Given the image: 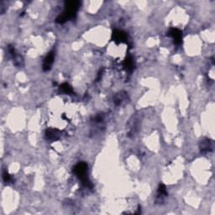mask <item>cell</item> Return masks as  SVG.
Segmentation results:
<instances>
[{
	"mask_svg": "<svg viewBox=\"0 0 215 215\" xmlns=\"http://www.w3.org/2000/svg\"><path fill=\"white\" fill-rule=\"evenodd\" d=\"M79 4H80V3L78 1L66 2L65 11L57 19V22L62 24V23H65L66 21H67L70 19L73 18L75 14L77 13L78 8H79Z\"/></svg>",
	"mask_w": 215,
	"mask_h": 215,
	"instance_id": "6da1fadb",
	"label": "cell"
},
{
	"mask_svg": "<svg viewBox=\"0 0 215 215\" xmlns=\"http://www.w3.org/2000/svg\"><path fill=\"white\" fill-rule=\"evenodd\" d=\"M87 171V167L85 163H79V164L77 165L74 168V171L75 173H76V175H77V176L82 181V182H84L86 185L88 184L87 176H86Z\"/></svg>",
	"mask_w": 215,
	"mask_h": 215,
	"instance_id": "7a4b0ae2",
	"label": "cell"
},
{
	"mask_svg": "<svg viewBox=\"0 0 215 215\" xmlns=\"http://www.w3.org/2000/svg\"><path fill=\"white\" fill-rule=\"evenodd\" d=\"M169 36L173 38L176 44H180L182 42V32L177 29H171L169 32Z\"/></svg>",
	"mask_w": 215,
	"mask_h": 215,
	"instance_id": "3957f363",
	"label": "cell"
},
{
	"mask_svg": "<svg viewBox=\"0 0 215 215\" xmlns=\"http://www.w3.org/2000/svg\"><path fill=\"white\" fill-rule=\"evenodd\" d=\"M54 61V53L53 52H51V53L48 54V56L45 57V61H44V64H43V69L45 71H47L49 69L51 68V65L53 63Z\"/></svg>",
	"mask_w": 215,
	"mask_h": 215,
	"instance_id": "277c9868",
	"label": "cell"
},
{
	"mask_svg": "<svg viewBox=\"0 0 215 215\" xmlns=\"http://www.w3.org/2000/svg\"><path fill=\"white\" fill-rule=\"evenodd\" d=\"M114 40L115 41H119V42H122L124 41V40H125V34L123 33V32H121V31H118V30H116L115 32H114Z\"/></svg>",
	"mask_w": 215,
	"mask_h": 215,
	"instance_id": "5b68a950",
	"label": "cell"
},
{
	"mask_svg": "<svg viewBox=\"0 0 215 215\" xmlns=\"http://www.w3.org/2000/svg\"><path fill=\"white\" fill-rule=\"evenodd\" d=\"M60 89L62 91L63 93H67V94H69V93H72V87L69 86L67 83H64L62 84L61 86L60 87Z\"/></svg>",
	"mask_w": 215,
	"mask_h": 215,
	"instance_id": "8992f818",
	"label": "cell"
},
{
	"mask_svg": "<svg viewBox=\"0 0 215 215\" xmlns=\"http://www.w3.org/2000/svg\"><path fill=\"white\" fill-rule=\"evenodd\" d=\"M46 136H47L48 139H51V140H56L57 137H58V134H57V131L56 130H49V131L46 133Z\"/></svg>",
	"mask_w": 215,
	"mask_h": 215,
	"instance_id": "52a82bcc",
	"label": "cell"
},
{
	"mask_svg": "<svg viewBox=\"0 0 215 215\" xmlns=\"http://www.w3.org/2000/svg\"><path fill=\"white\" fill-rule=\"evenodd\" d=\"M3 180L5 181V182H9V180H10V176H9V175L7 172H4L3 173Z\"/></svg>",
	"mask_w": 215,
	"mask_h": 215,
	"instance_id": "ba28073f",
	"label": "cell"
}]
</instances>
